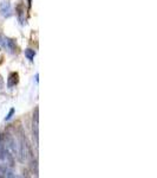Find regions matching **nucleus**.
I'll list each match as a JSON object with an SVG mask.
<instances>
[{
    "label": "nucleus",
    "instance_id": "6",
    "mask_svg": "<svg viewBox=\"0 0 157 178\" xmlns=\"http://www.w3.org/2000/svg\"><path fill=\"white\" fill-rule=\"evenodd\" d=\"M17 14H18V19L20 24H25V5L24 4H19L17 6Z\"/></svg>",
    "mask_w": 157,
    "mask_h": 178
},
{
    "label": "nucleus",
    "instance_id": "3",
    "mask_svg": "<svg viewBox=\"0 0 157 178\" xmlns=\"http://www.w3.org/2000/svg\"><path fill=\"white\" fill-rule=\"evenodd\" d=\"M38 108L36 109L34 114H33V122H32V128H33V135L36 138V143L38 144V134H39V118H38Z\"/></svg>",
    "mask_w": 157,
    "mask_h": 178
},
{
    "label": "nucleus",
    "instance_id": "5",
    "mask_svg": "<svg viewBox=\"0 0 157 178\" xmlns=\"http://www.w3.org/2000/svg\"><path fill=\"white\" fill-rule=\"evenodd\" d=\"M0 177H14L7 164H0Z\"/></svg>",
    "mask_w": 157,
    "mask_h": 178
},
{
    "label": "nucleus",
    "instance_id": "1",
    "mask_svg": "<svg viewBox=\"0 0 157 178\" xmlns=\"http://www.w3.org/2000/svg\"><path fill=\"white\" fill-rule=\"evenodd\" d=\"M0 47H2L4 49L8 50L10 52L14 54L17 51V44H15V40L14 39H11L4 36L2 33H0Z\"/></svg>",
    "mask_w": 157,
    "mask_h": 178
},
{
    "label": "nucleus",
    "instance_id": "2",
    "mask_svg": "<svg viewBox=\"0 0 157 178\" xmlns=\"http://www.w3.org/2000/svg\"><path fill=\"white\" fill-rule=\"evenodd\" d=\"M0 13H1V16L5 17V18H8V17L12 16V6H11V4L8 2V1H2L1 4H0Z\"/></svg>",
    "mask_w": 157,
    "mask_h": 178
},
{
    "label": "nucleus",
    "instance_id": "8",
    "mask_svg": "<svg viewBox=\"0 0 157 178\" xmlns=\"http://www.w3.org/2000/svg\"><path fill=\"white\" fill-rule=\"evenodd\" d=\"M14 108H11V110H10V113L7 114V116L5 118V121H8V120H11L12 119V116H13V114H14Z\"/></svg>",
    "mask_w": 157,
    "mask_h": 178
},
{
    "label": "nucleus",
    "instance_id": "4",
    "mask_svg": "<svg viewBox=\"0 0 157 178\" xmlns=\"http://www.w3.org/2000/svg\"><path fill=\"white\" fill-rule=\"evenodd\" d=\"M18 82H19V74L15 72V71L11 72L7 78V87L8 88H12V87L18 85Z\"/></svg>",
    "mask_w": 157,
    "mask_h": 178
},
{
    "label": "nucleus",
    "instance_id": "7",
    "mask_svg": "<svg viewBox=\"0 0 157 178\" xmlns=\"http://www.w3.org/2000/svg\"><path fill=\"white\" fill-rule=\"evenodd\" d=\"M25 56H26V58H27L30 62H33L34 56H36V51L32 50V49H27V50H25Z\"/></svg>",
    "mask_w": 157,
    "mask_h": 178
},
{
    "label": "nucleus",
    "instance_id": "9",
    "mask_svg": "<svg viewBox=\"0 0 157 178\" xmlns=\"http://www.w3.org/2000/svg\"><path fill=\"white\" fill-rule=\"evenodd\" d=\"M29 1V7H31V4H32V0H27Z\"/></svg>",
    "mask_w": 157,
    "mask_h": 178
}]
</instances>
